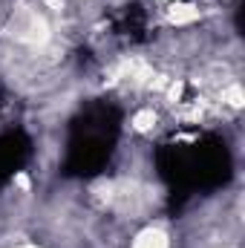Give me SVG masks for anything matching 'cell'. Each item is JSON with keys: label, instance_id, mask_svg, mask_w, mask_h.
I'll return each instance as SVG.
<instances>
[{"label": "cell", "instance_id": "3957f363", "mask_svg": "<svg viewBox=\"0 0 245 248\" xmlns=\"http://www.w3.org/2000/svg\"><path fill=\"white\" fill-rule=\"evenodd\" d=\"M17 248H38V246H17Z\"/></svg>", "mask_w": 245, "mask_h": 248}, {"label": "cell", "instance_id": "7a4b0ae2", "mask_svg": "<svg viewBox=\"0 0 245 248\" xmlns=\"http://www.w3.org/2000/svg\"><path fill=\"white\" fill-rule=\"evenodd\" d=\"M150 124H156V113H153V110L136 116V127H138V130H150Z\"/></svg>", "mask_w": 245, "mask_h": 248}, {"label": "cell", "instance_id": "6da1fadb", "mask_svg": "<svg viewBox=\"0 0 245 248\" xmlns=\"http://www.w3.org/2000/svg\"><path fill=\"white\" fill-rule=\"evenodd\" d=\"M133 248H170V246H168V234L162 228H147L136 237Z\"/></svg>", "mask_w": 245, "mask_h": 248}]
</instances>
